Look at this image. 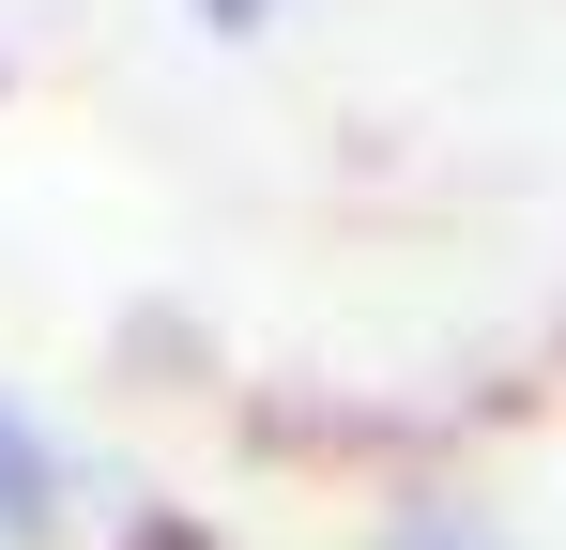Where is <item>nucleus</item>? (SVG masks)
<instances>
[{
	"instance_id": "1",
	"label": "nucleus",
	"mask_w": 566,
	"mask_h": 550,
	"mask_svg": "<svg viewBox=\"0 0 566 550\" xmlns=\"http://www.w3.org/2000/svg\"><path fill=\"white\" fill-rule=\"evenodd\" d=\"M62 536V444L0 398V550H46Z\"/></svg>"
},
{
	"instance_id": "2",
	"label": "nucleus",
	"mask_w": 566,
	"mask_h": 550,
	"mask_svg": "<svg viewBox=\"0 0 566 550\" xmlns=\"http://www.w3.org/2000/svg\"><path fill=\"white\" fill-rule=\"evenodd\" d=\"M382 550H490V536H474L460 505H398V520H382Z\"/></svg>"
},
{
	"instance_id": "3",
	"label": "nucleus",
	"mask_w": 566,
	"mask_h": 550,
	"mask_svg": "<svg viewBox=\"0 0 566 550\" xmlns=\"http://www.w3.org/2000/svg\"><path fill=\"white\" fill-rule=\"evenodd\" d=\"M199 15H214V31H261V15H276V0H199Z\"/></svg>"
}]
</instances>
